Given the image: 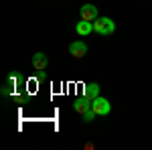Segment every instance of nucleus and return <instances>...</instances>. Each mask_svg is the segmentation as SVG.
Listing matches in <instances>:
<instances>
[{"label": "nucleus", "instance_id": "f257e3e1", "mask_svg": "<svg viewBox=\"0 0 152 150\" xmlns=\"http://www.w3.org/2000/svg\"><path fill=\"white\" fill-rule=\"evenodd\" d=\"M94 31L97 33V35H112L114 31H116V23L110 18V16H99V18H95L94 20Z\"/></svg>", "mask_w": 152, "mask_h": 150}, {"label": "nucleus", "instance_id": "f03ea898", "mask_svg": "<svg viewBox=\"0 0 152 150\" xmlns=\"http://www.w3.org/2000/svg\"><path fill=\"white\" fill-rule=\"evenodd\" d=\"M91 110H94L97 116H107L110 112H112V104H110V100L97 95L95 100H91Z\"/></svg>", "mask_w": 152, "mask_h": 150}, {"label": "nucleus", "instance_id": "7ed1b4c3", "mask_svg": "<svg viewBox=\"0 0 152 150\" xmlns=\"http://www.w3.org/2000/svg\"><path fill=\"white\" fill-rule=\"evenodd\" d=\"M79 16H81V20H89V23H94L95 18H99V12H97V6L94 4H83L81 8H79Z\"/></svg>", "mask_w": 152, "mask_h": 150}, {"label": "nucleus", "instance_id": "20e7f679", "mask_svg": "<svg viewBox=\"0 0 152 150\" xmlns=\"http://www.w3.org/2000/svg\"><path fill=\"white\" fill-rule=\"evenodd\" d=\"M69 53H71V57H75V59H83L87 55V45L83 41H75V43L69 45Z\"/></svg>", "mask_w": 152, "mask_h": 150}, {"label": "nucleus", "instance_id": "39448f33", "mask_svg": "<svg viewBox=\"0 0 152 150\" xmlns=\"http://www.w3.org/2000/svg\"><path fill=\"white\" fill-rule=\"evenodd\" d=\"M49 65V57L43 53V51H37L35 55H33V67H35V71H45Z\"/></svg>", "mask_w": 152, "mask_h": 150}, {"label": "nucleus", "instance_id": "423d86ee", "mask_svg": "<svg viewBox=\"0 0 152 150\" xmlns=\"http://www.w3.org/2000/svg\"><path fill=\"white\" fill-rule=\"evenodd\" d=\"M73 110H75L77 114L83 116L87 110H91V100H89V97H85V95H83V97H77V100L73 102Z\"/></svg>", "mask_w": 152, "mask_h": 150}, {"label": "nucleus", "instance_id": "0eeeda50", "mask_svg": "<svg viewBox=\"0 0 152 150\" xmlns=\"http://www.w3.org/2000/svg\"><path fill=\"white\" fill-rule=\"evenodd\" d=\"M83 95L89 97V100H95V97L99 95V83H95V81L85 83V85H83Z\"/></svg>", "mask_w": 152, "mask_h": 150}, {"label": "nucleus", "instance_id": "6e6552de", "mask_svg": "<svg viewBox=\"0 0 152 150\" xmlns=\"http://www.w3.org/2000/svg\"><path fill=\"white\" fill-rule=\"evenodd\" d=\"M75 31H77V35L87 37L89 33H94V23H89V20H79V23L75 24Z\"/></svg>", "mask_w": 152, "mask_h": 150}, {"label": "nucleus", "instance_id": "1a4fd4ad", "mask_svg": "<svg viewBox=\"0 0 152 150\" xmlns=\"http://www.w3.org/2000/svg\"><path fill=\"white\" fill-rule=\"evenodd\" d=\"M95 112L94 110H87V112H85V114H83V122H87V124H89V122H94V118H95Z\"/></svg>", "mask_w": 152, "mask_h": 150}, {"label": "nucleus", "instance_id": "9d476101", "mask_svg": "<svg viewBox=\"0 0 152 150\" xmlns=\"http://www.w3.org/2000/svg\"><path fill=\"white\" fill-rule=\"evenodd\" d=\"M10 83H6V85H4V87H2V95H4V97H6V95H10Z\"/></svg>", "mask_w": 152, "mask_h": 150}]
</instances>
